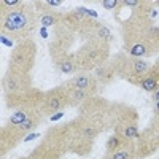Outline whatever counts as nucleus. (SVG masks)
Wrapping results in <instances>:
<instances>
[{
  "mask_svg": "<svg viewBox=\"0 0 159 159\" xmlns=\"http://www.w3.org/2000/svg\"><path fill=\"white\" fill-rule=\"evenodd\" d=\"M2 22H3V29L8 34L19 37L21 34H27L29 30L34 29L35 19L29 7H18V8H11L3 16Z\"/></svg>",
  "mask_w": 159,
  "mask_h": 159,
  "instance_id": "nucleus-1",
  "label": "nucleus"
},
{
  "mask_svg": "<svg viewBox=\"0 0 159 159\" xmlns=\"http://www.w3.org/2000/svg\"><path fill=\"white\" fill-rule=\"evenodd\" d=\"M3 88L8 91V96H18L29 88V76L25 73L10 70L3 78Z\"/></svg>",
  "mask_w": 159,
  "mask_h": 159,
  "instance_id": "nucleus-4",
  "label": "nucleus"
},
{
  "mask_svg": "<svg viewBox=\"0 0 159 159\" xmlns=\"http://www.w3.org/2000/svg\"><path fill=\"white\" fill-rule=\"evenodd\" d=\"M150 52V49H148V45L147 43H134V45H130V48H129V54H130V57H137V59H142L143 56H147Z\"/></svg>",
  "mask_w": 159,
  "mask_h": 159,
  "instance_id": "nucleus-9",
  "label": "nucleus"
},
{
  "mask_svg": "<svg viewBox=\"0 0 159 159\" xmlns=\"http://www.w3.org/2000/svg\"><path fill=\"white\" fill-rule=\"evenodd\" d=\"M108 159H132V154H130V151L126 147H123L121 150H118L115 153H110Z\"/></svg>",
  "mask_w": 159,
  "mask_h": 159,
  "instance_id": "nucleus-12",
  "label": "nucleus"
},
{
  "mask_svg": "<svg viewBox=\"0 0 159 159\" xmlns=\"http://www.w3.org/2000/svg\"><path fill=\"white\" fill-rule=\"evenodd\" d=\"M124 137H121V135H118V134H115V135H111L108 140H107V150H108V153H115V151H118V150H121L123 147H124Z\"/></svg>",
  "mask_w": 159,
  "mask_h": 159,
  "instance_id": "nucleus-10",
  "label": "nucleus"
},
{
  "mask_svg": "<svg viewBox=\"0 0 159 159\" xmlns=\"http://www.w3.org/2000/svg\"><path fill=\"white\" fill-rule=\"evenodd\" d=\"M94 78H92L89 73H78L75 78H73V81H72V88H76V89H83V91H88L94 86Z\"/></svg>",
  "mask_w": 159,
  "mask_h": 159,
  "instance_id": "nucleus-6",
  "label": "nucleus"
},
{
  "mask_svg": "<svg viewBox=\"0 0 159 159\" xmlns=\"http://www.w3.org/2000/svg\"><path fill=\"white\" fill-rule=\"evenodd\" d=\"M67 103H69L67 91L65 89H56V91L49 92V94L45 97L43 108H45V113H56L57 110L65 107Z\"/></svg>",
  "mask_w": 159,
  "mask_h": 159,
  "instance_id": "nucleus-5",
  "label": "nucleus"
},
{
  "mask_svg": "<svg viewBox=\"0 0 159 159\" xmlns=\"http://www.w3.org/2000/svg\"><path fill=\"white\" fill-rule=\"evenodd\" d=\"M157 64H159V61H157Z\"/></svg>",
  "mask_w": 159,
  "mask_h": 159,
  "instance_id": "nucleus-16",
  "label": "nucleus"
},
{
  "mask_svg": "<svg viewBox=\"0 0 159 159\" xmlns=\"http://www.w3.org/2000/svg\"><path fill=\"white\" fill-rule=\"evenodd\" d=\"M154 113L159 115V102H156V105H154Z\"/></svg>",
  "mask_w": 159,
  "mask_h": 159,
  "instance_id": "nucleus-15",
  "label": "nucleus"
},
{
  "mask_svg": "<svg viewBox=\"0 0 159 159\" xmlns=\"http://www.w3.org/2000/svg\"><path fill=\"white\" fill-rule=\"evenodd\" d=\"M57 67L64 73H73L78 69V61H76V57H72V56H64L59 59Z\"/></svg>",
  "mask_w": 159,
  "mask_h": 159,
  "instance_id": "nucleus-7",
  "label": "nucleus"
},
{
  "mask_svg": "<svg viewBox=\"0 0 159 159\" xmlns=\"http://www.w3.org/2000/svg\"><path fill=\"white\" fill-rule=\"evenodd\" d=\"M35 43L30 40H25L24 43H21L19 46L15 48L11 54V65L10 70L13 72H19V73H25L34 67V61H35Z\"/></svg>",
  "mask_w": 159,
  "mask_h": 159,
  "instance_id": "nucleus-2",
  "label": "nucleus"
},
{
  "mask_svg": "<svg viewBox=\"0 0 159 159\" xmlns=\"http://www.w3.org/2000/svg\"><path fill=\"white\" fill-rule=\"evenodd\" d=\"M107 46H105V43H89L83 51H81V57H80V61L83 62L84 67L91 69V67H96V65H99L105 56H107Z\"/></svg>",
  "mask_w": 159,
  "mask_h": 159,
  "instance_id": "nucleus-3",
  "label": "nucleus"
},
{
  "mask_svg": "<svg viewBox=\"0 0 159 159\" xmlns=\"http://www.w3.org/2000/svg\"><path fill=\"white\" fill-rule=\"evenodd\" d=\"M67 96H69V102H70V103H80V102H83V100L88 99L89 92L70 86V91H67Z\"/></svg>",
  "mask_w": 159,
  "mask_h": 159,
  "instance_id": "nucleus-8",
  "label": "nucleus"
},
{
  "mask_svg": "<svg viewBox=\"0 0 159 159\" xmlns=\"http://www.w3.org/2000/svg\"><path fill=\"white\" fill-rule=\"evenodd\" d=\"M57 22V18L54 15H43L42 16V24L43 25H51V24H56Z\"/></svg>",
  "mask_w": 159,
  "mask_h": 159,
  "instance_id": "nucleus-13",
  "label": "nucleus"
},
{
  "mask_svg": "<svg viewBox=\"0 0 159 159\" xmlns=\"http://www.w3.org/2000/svg\"><path fill=\"white\" fill-rule=\"evenodd\" d=\"M118 5H119L118 0H103V2H102V7L107 8V10H115Z\"/></svg>",
  "mask_w": 159,
  "mask_h": 159,
  "instance_id": "nucleus-14",
  "label": "nucleus"
},
{
  "mask_svg": "<svg viewBox=\"0 0 159 159\" xmlns=\"http://www.w3.org/2000/svg\"><path fill=\"white\" fill-rule=\"evenodd\" d=\"M37 124H38V118H37V116H30V118L25 119L22 124H19V126L16 127V130H18V132H25V130L34 129Z\"/></svg>",
  "mask_w": 159,
  "mask_h": 159,
  "instance_id": "nucleus-11",
  "label": "nucleus"
}]
</instances>
